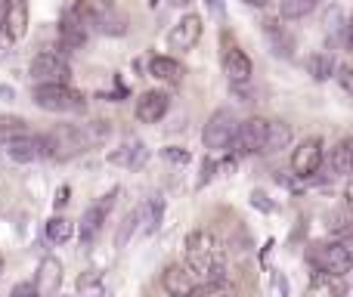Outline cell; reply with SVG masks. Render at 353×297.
Here are the masks:
<instances>
[{"mask_svg": "<svg viewBox=\"0 0 353 297\" xmlns=\"http://www.w3.org/2000/svg\"><path fill=\"white\" fill-rule=\"evenodd\" d=\"M223 245L208 229H195L186 236V267L195 279L220 282L223 279Z\"/></svg>", "mask_w": 353, "mask_h": 297, "instance_id": "obj_1", "label": "cell"}, {"mask_svg": "<svg viewBox=\"0 0 353 297\" xmlns=\"http://www.w3.org/2000/svg\"><path fill=\"white\" fill-rule=\"evenodd\" d=\"M307 260H310V267L319 269V273L341 279L353 267V251L344 242H316L307 248Z\"/></svg>", "mask_w": 353, "mask_h": 297, "instance_id": "obj_2", "label": "cell"}, {"mask_svg": "<svg viewBox=\"0 0 353 297\" xmlns=\"http://www.w3.org/2000/svg\"><path fill=\"white\" fill-rule=\"evenodd\" d=\"M34 105H41L43 112H84L87 99L68 84H37Z\"/></svg>", "mask_w": 353, "mask_h": 297, "instance_id": "obj_3", "label": "cell"}, {"mask_svg": "<svg viewBox=\"0 0 353 297\" xmlns=\"http://www.w3.org/2000/svg\"><path fill=\"white\" fill-rule=\"evenodd\" d=\"M68 74H72V68H68L65 56L56 50H43L31 59V78L37 84H68Z\"/></svg>", "mask_w": 353, "mask_h": 297, "instance_id": "obj_4", "label": "cell"}, {"mask_svg": "<svg viewBox=\"0 0 353 297\" xmlns=\"http://www.w3.org/2000/svg\"><path fill=\"white\" fill-rule=\"evenodd\" d=\"M236 130H239L236 115H232L230 109H220V112H214L211 121L205 124V130H201V140H205L208 149L223 152L226 146H232V136H236Z\"/></svg>", "mask_w": 353, "mask_h": 297, "instance_id": "obj_5", "label": "cell"}, {"mask_svg": "<svg viewBox=\"0 0 353 297\" xmlns=\"http://www.w3.org/2000/svg\"><path fill=\"white\" fill-rule=\"evenodd\" d=\"M267 134H270V121H263V118H248V121H242L236 130V136H232L236 155L263 152V146H267Z\"/></svg>", "mask_w": 353, "mask_h": 297, "instance_id": "obj_6", "label": "cell"}, {"mask_svg": "<svg viewBox=\"0 0 353 297\" xmlns=\"http://www.w3.org/2000/svg\"><path fill=\"white\" fill-rule=\"evenodd\" d=\"M323 161H325L323 140L310 136V140H304L298 149H294V155H292V170H294L298 176H313V174H319Z\"/></svg>", "mask_w": 353, "mask_h": 297, "instance_id": "obj_7", "label": "cell"}, {"mask_svg": "<svg viewBox=\"0 0 353 297\" xmlns=\"http://www.w3.org/2000/svg\"><path fill=\"white\" fill-rule=\"evenodd\" d=\"M0 28H3V41H22L28 31V3L25 0H3V16H0Z\"/></svg>", "mask_w": 353, "mask_h": 297, "instance_id": "obj_8", "label": "cell"}, {"mask_svg": "<svg viewBox=\"0 0 353 297\" xmlns=\"http://www.w3.org/2000/svg\"><path fill=\"white\" fill-rule=\"evenodd\" d=\"M115 195H118V189H115V192H109L105 198H99L93 207H87L84 220H81V242H93V238L99 236V229H103V223H105V217H109L112 205H115Z\"/></svg>", "mask_w": 353, "mask_h": 297, "instance_id": "obj_9", "label": "cell"}, {"mask_svg": "<svg viewBox=\"0 0 353 297\" xmlns=\"http://www.w3.org/2000/svg\"><path fill=\"white\" fill-rule=\"evenodd\" d=\"M161 285L171 297H192L195 288H199V279L192 276V269L183 267V263H174V267L165 269L161 276Z\"/></svg>", "mask_w": 353, "mask_h": 297, "instance_id": "obj_10", "label": "cell"}, {"mask_svg": "<svg viewBox=\"0 0 353 297\" xmlns=\"http://www.w3.org/2000/svg\"><path fill=\"white\" fill-rule=\"evenodd\" d=\"M199 37H201V19L195 12H189L171 28L168 43H171V50H192L199 43Z\"/></svg>", "mask_w": 353, "mask_h": 297, "instance_id": "obj_11", "label": "cell"}, {"mask_svg": "<svg viewBox=\"0 0 353 297\" xmlns=\"http://www.w3.org/2000/svg\"><path fill=\"white\" fill-rule=\"evenodd\" d=\"M168 105H171V96H168V93L149 90V93H143V96L137 99V118H140L143 124H155V121L165 118Z\"/></svg>", "mask_w": 353, "mask_h": 297, "instance_id": "obj_12", "label": "cell"}, {"mask_svg": "<svg viewBox=\"0 0 353 297\" xmlns=\"http://www.w3.org/2000/svg\"><path fill=\"white\" fill-rule=\"evenodd\" d=\"M223 72L232 84H248L251 74H254V65H251V59L239 47H226L223 50Z\"/></svg>", "mask_w": 353, "mask_h": 297, "instance_id": "obj_13", "label": "cell"}, {"mask_svg": "<svg viewBox=\"0 0 353 297\" xmlns=\"http://www.w3.org/2000/svg\"><path fill=\"white\" fill-rule=\"evenodd\" d=\"M59 285H62V263L56 260V257H43L41 267H37V282H34L37 294L53 297L59 291Z\"/></svg>", "mask_w": 353, "mask_h": 297, "instance_id": "obj_14", "label": "cell"}, {"mask_svg": "<svg viewBox=\"0 0 353 297\" xmlns=\"http://www.w3.org/2000/svg\"><path fill=\"white\" fill-rule=\"evenodd\" d=\"M10 158L12 161H37V158H43L47 155V140L43 136H22V140H16V143H10Z\"/></svg>", "mask_w": 353, "mask_h": 297, "instance_id": "obj_15", "label": "cell"}, {"mask_svg": "<svg viewBox=\"0 0 353 297\" xmlns=\"http://www.w3.org/2000/svg\"><path fill=\"white\" fill-rule=\"evenodd\" d=\"M149 72H152V78L176 87L183 81V74H186V68H183L176 59H171V56H155V59L149 62Z\"/></svg>", "mask_w": 353, "mask_h": 297, "instance_id": "obj_16", "label": "cell"}, {"mask_svg": "<svg viewBox=\"0 0 353 297\" xmlns=\"http://www.w3.org/2000/svg\"><path fill=\"white\" fill-rule=\"evenodd\" d=\"M22 136H28V124H25L22 118L0 115V143H3V146H10V143L22 140Z\"/></svg>", "mask_w": 353, "mask_h": 297, "instance_id": "obj_17", "label": "cell"}, {"mask_svg": "<svg viewBox=\"0 0 353 297\" xmlns=\"http://www.w3.org/2000/svg\"><path fill=\"white\" fill-rule=\"evenodd\" d=\"M112 164H124V167H140L143 161H146V149H143V143H128L121 152H112L109 155Z\"/></svg>", "mask_w": 353, "mask_h": 297, "instance_id": "obj_18", "label": "cell"}, {"mask_svg": "<svg viewBox=\"0 0 353 297\" xmlns=\"http://www.w3.org/2000/svg\"><path fill=\"white\" fill-rule=\"evenodd\" d=\"M329 167H332V174H347V176H353V140H344L341 146L332 152Z\"/></svg>", "mask_w": 353, "mask_h": 297, "instance_id": "obj_19", "label": "cell"}, {"mask_svg": "<svg viewBox=\"0 0 353 297\" xmlns=\"http://www.w3.org/2000/svg\"><path fill=\"white\" fill-rule=\"evenodd\" d=\"M161 211H165V205H161V198H149L146 205L140 207V229L146 232H155L159 229V223H161Z\"/></svg>", "mask_w": 353, "mask_h": 297, "instance_id": "obj_20", "label": "cell"}, {"mask_svg": "<svg viewBox=\"0 0 353 297\" xmlns=\"http://www.w3.org/2000/svg\"><path fill=\"white\" fill-rule=\"evenodd\" d=\"M288 140H292V127H288L285 121H270V134H267V146H263V152L285 149Z\"/></svg>", "mask_w": 353, "mask_h": 297, "instance_id": "obj_21", "label": "cell"}, {"mask_svg": "<svg viewBox=\"0 0 353 297\" xmlns=\"http://www.w3.org/2000/svg\"><path fill=\"white\" fill-rule=\"evenodd\" d=\"M307 72H310L316 81H329L332 72H335V62H332V56H325V53H313V56H307Z\"/></svg>", "mask_w": 353, "mask_h": 297, "instance_id": "obj_22", "label": "cell"}, {"mask_svg": "<svg viewBox=\"0 0 353 297\" xmlns=\"http://www.w3.org/2000/svg\"><path fill=\"white\" fill-rule=\"evenodd\" d=\"M319 0H279V16L282 19H301L307 12L316 10Z\"/></svg>", "mask_w": 353, "mask_h": 297, "instance_id": "obj_23", "label": "cell"}, {"mask_svg": "<svg viewBox=\"0 0 353 297\" xmlns=\"http://www.w3.org/2000/svg\"><path fill=\"white\" fill-rule=\"evenodd\" d=\"M263 28H267V34H270V41H273V53H279V56H292V37L285 34V31H282L279 34V25L273 22V19H267V22H263Z\"/></svg>", "mask_w": 353, "mask_h": 297, "instance_id": "obj_24", "label": "cell"}, {"mask_svg": "<svg viewBox=\"0 0 353 297\" xmlns=\"http://www.w3.org/2000/svg\"><path fill=\"white\" fill-rule=\"evenodd\" d=\"M47 238H50L53 245L68 242V238H72V223H68L65 217H53V220H47Z\"/></svg>", "mask_w": 353, "mask_h": 297, "instance_id": "obj_25", "label": "cell"}, {"mask_svg": "<svg viewBox=\"0 0 353 297\" xmlns=\"http://www.w3.org/2000/svg\"><path fill=\"white\" fill-rule=\"evenodd\" d=\"M192 297H236V288H232L226 279H220V282H205V285L195 288Z\"/></svg>", "mask_w": 353, "mask_h": 297, "instance_id": "obj_26", "label": "cell"}, {"mask_svg": "<svg viewBox=\"0 0 353 297\" xmlns=\"http://www.w3.org/2000/svg\"><path fill=\"white\" fill-rule=\"evenodd\" d=\"M78 297H103V279L97 273H84L78 279Z\"/></svg>", "mask_w": 353, "mask_h": 297, "instance_id": "obj_27", "label": "cell"}, {"mask_svg": "<svg viewBox=\"0 0 353 297\" xmlns=\"http://www.w3.org/2000/svg\"><path fill=\"white\" fill-rule=\"evenodd\" d=\"M137 226H140V207H137V211H130L128 217H124V226L121 229H118V248H124V245H128V238H130V232L137 229Z\"/></svg>", "mask_w": 353, "mask_h": 297, "instance_id": "obj_28", "label": "cell"}, {"mask_svg": "<svg viewBox=\"0 0 353 297\" xmlns=\"http://www.w3.org/2000/svg\"><path fill=\"white\" fill-rule=\"evenodd\" d=\"M165 158H168V161H174V164H186L189 161V152L186 149H176V146H168Z\"/></svg>", "mask_w": 353, "mask_h": 297, "instance_id": "obj_29", "label": "cell"}, {"mask_svg": "<svg viewBox=\"0 0 353 297\" xmlns=\"http://www.w3.org/2000/svg\"><path fill=\"white\" fill-rule=\"evenodd\" d=\"M335 78L341 81V87H344V90L353 93V68H350V65H341V68H338V74H335Z\"/></svg>", "mask_w": 353, "mask_h": 297, "instance_id": "obj_30", "label": "cell"}, {"mask_svg": "<svg viewBox=\"0 0 353 297\" xmlns=\"http://www.w3.org/2000/svg\"><path fill=\"white\" fill-rule=\"evenodd\" d=\"M12 297H41L34 288V282H22V285L12 288Z\"/></svg>", "mask_w": 353, "mask_h": 297, "instance_id": "obj_31", "label": "cell"}, {"mask_svg": "<svg viewBox=\"0 0 353 297\" xmlns=\"http://www.w3.org/2000/svg\"><path fill=\"white\" fill-rule=\"evenodd\" d=\"M344 37H347V47L353 50V12H350V19H347V25H344Z\"/></svg>", "mask_w": 353, "mask_h": 297, "instance_id": "obj_32", "label": "cell"}, {"mask_svg": "<svg viewBox=\"0 0 353 297\" xmlns=\"http://www.w3.org/2000/svg\"><path fill=\"white\" fill-rule=\"evenodd\" d=\"M65 201H68V186H62L59 192H56V207H62Z\"/></svg>", "mask_w": 353, "mask_h": 297, "instance_id": "obj_33", "label": "cell"}, {"mask_svg": "<svg viewBox=\"0 0 353 297\" xmlns=\"http://www.w3.org/2000/svg\"><path fill=\"white\" fill-rule=\"evenodd\" d=\"M344 195H347V205H350V211H353V180L347 183V192H344Z\"/></svg>", "mask_w": 353, "mask_h": 297, "instance_id": "obj_34", "label": "cell"}, {"mask_svg": "<svg viewBox=\"0 0 353 297\" xmlns=\"http://www.w3.org/2000/svg\"><path fill=\"white\" fill-rule=\"evenodd\" d=\"M248 6H267V3H273V0H245Z\"/></svg>", "mask_w": 353, "mask_h": 297, "instance_id": "obj_35", "label": "cell"}, {"mask_svg": "<svg viewBox=\"0 0 353 297\" xmlns=\"http://www.w3.org/2000/svg\"><path fill=\"white\" fill-rule=\"evenodd\" d=\"M171 3H174V6H189L192 0H171Z\"/></svg>", "mask_w": 353, "mask_h": 297, "instance_id": "obj_36", "label": "cell"}, {"mask_svg": "<svg viewBox=\"0 0 353 297\" xmlns=\"http://www.w3.org/2000/svg\"><path fill=\"white\" fill-rule=\"evenodd\" d=\"M149 6H159V0H149Z\"/></svg>", "mask_w": 353, "mask_h": 297, "instance_id": "obj_37", "label": "cell"}]
</instances>
